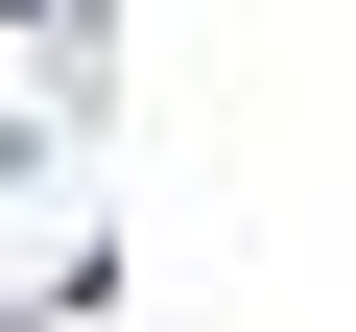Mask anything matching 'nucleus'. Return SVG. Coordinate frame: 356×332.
I'll return each instance as SVG.
<instances>
[{"label":"nucleus","mask_w":356,"mask_h":332,"mask_svg":"<svg viewBox=\"0 0 356 332\" xmlns=\"http://www.w3.org/2000/svg\"><path fill=\"white\" fill-rule=\"evenodd\" d=\"M0 24H24V0H0Z\"/></svg>","instance_id":"nucleus-1"}]
</instances>
